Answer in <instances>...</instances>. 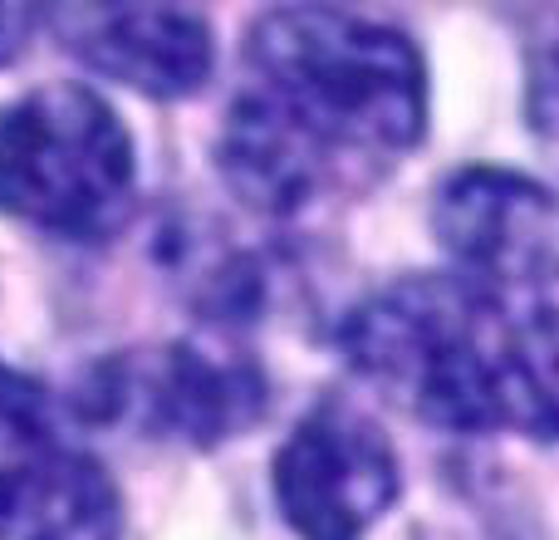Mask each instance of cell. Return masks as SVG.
Returning <instances> with one entry per match:
<instances>
[{
  "label": "cell",
  "mask_w": 559,
  "mask_h": 540,
  "mask_svg": "<svg viewBox=\"0 0 559 540\" xmlns=\"http://www.w3.org/2000/svg\"><path fill=\"white\" fill-rule=\"evenodd\" d=\"M138 197V143L98 89L55 79L0 104V216L69 246L108 242Z\"/></svg>",
  "instance_id": "cell-3"
},
{
  "label": "cell",
  "mask_w": 559,
  "mask_h": 540,
  "mask_svg": "<svg viewBox=\"0 0 559 540\" xmlns=\"http://www.w3.org/2000/svg\"><path fill=\"white\" fill-rule=\"evenodd\" d=\"M271 408L265 364L222 334H187L98 359L74 394V413L114 433L192 453L246 437Z\"/></svg>",
  "instance_id": "cell-4"
},
{
  "label": "cell",
  "mask_w": 559,
  "mask_h": 540,
  "mask_svg": "<svg viewBox=\"0 0 559 540\" xmlns=\"http://www.w3.org/2000/svg\"><path fill=\"white\" fill-rule=\"evenodd\" d=\"M39 30L88 74L153 104L197 98L216 79V30L192 5H39Z\"/></svg>",
  "instance_id": "cell-7"
},
{
  "label": "cell",
  "mask_w": 559,
  "mask_h": 540,
  "mask_svg": "<svg viewBox=\"0 0 559 540\" xmlns=\"http://www.w3.org/2000/svg\"><path fill=\"white\" fill-rule=\"evenodd\" d=\"M344 364L407 418L456 437L559 443V325L466 275H403L338 319Z\"/></svg>",
  "instance_id": "cell-1"
},
{
  "label": "cell",
  "mask_w": 559,
  "mask_h": 540,
  "mask_svg": "<svg viewBox=\"0 0 559 540\" xmlns=\"http://www.w3.org/2000/svg\"><path fill=\"white\" fill-rule=\"evenodd\" d=\"M0 540H123V496L98 457L64 447L0 506Z\"/></svg>",
  "instance_id": "cell-8"
},
{
  "label": "cell",
  "mask_w": 559,
  "mask_h": 540,
  "mask_svg": "<svg viewBox=\"0 0 559 540\" xmlns=\"http://www.w3.org/2000/svg\"><path fill=\"white\" fill-rule=\"evenodd\" d=\"M403 467L388 433L344 398H319L271 457V496L295 540H368L397 506Z\"/></svg>",
  "instance_id": "cell-5"
},
{
  "label": "cell",
  "mask_w": 559,
  "mask_h": 540,
  "mask_svg": "<svg viewBox=\"0 0 559 540\" xmlns=\"http://www.w3.org/2000/svg\"><path fill=\"white\" fill-rule=\"evenodd\" d=\"M39 30V5H15V0H0V69L15 64L25 55V45Z\"/></svg>",
  "instance_id": "cell-10"
},
{
  "label": "cell",
  "mask_w": 559,
  "mask_h": 540,
  "mask_svg": "<svg viewBox=\"0 0 559 540\" xmlns=\"http://www.w3.org/2000/svg\"><path fill=\"white\" fill-rule=\"evenodd\" d=\"M59 408L49 388L20 364L0 359V506L15 492H25L59 453Z\"/></svg>",
  "instance_id": "cell-9"
},
{
  "label": "cell",
  "mask_w": 559,
  "mask_h": 540,
  "mask_svg": "<svg viewBox=\"0 0 559 540\" xmlns=\"http://www.w3.org/2000/svg\"><path fill=\"white\" fill-rule=\"evenodd\" d=\"M344 187L427 133V59L403 30L338 5H271L246 30V84Z\"/></svg>",
  "instance_id": "cell-2"
},
{
  "label": "cell",
  "mask_w": 559,
  "mask_h": 540,
  "mask_svg": "<svg viewBox=\"0 0 559 540\" xmlns=\"http://www.w3.org/2000/svg\"><path fill=\"white\" fill-rule=\"evenodd\" d=\"M432 236L456 275L511 300L559 275V197L521 167L472 163L447 173L432 192Z\"/></svg>",
  "instance_id": "cell-6"
}]
</instances>
